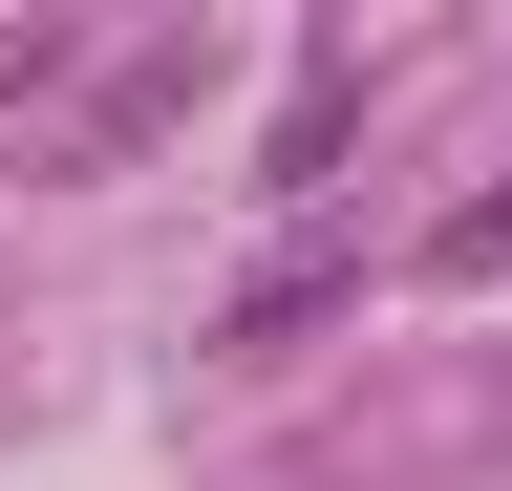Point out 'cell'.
I'll list each match as a JSON object with an SVG mask.
<instances>
[{"mask_svg":"<svg viewBox=\"0 0 512 491\" xmlns=\"http://www.w3.org/2000/svg\"><path fill=\"white\" fill-rule=\"evenodd\" d=\"M171 107H192V43H128V65H107V86H86V107L43 129V171H128V150L171 129Z\"/></svg>","mask_w":512,"mask_h":491,"instance_id":"cell-2","label":"cell"},{"mask_svg":"<svg viewBox=\"0 0 512 491\" xmlns=\"http://www.w3.org/2000/svg\"><path fill=\"white\" fill-rule=\"evenodd\" d=\"M427 278H512V193H470V214H448V235H427Z\"/></svg>","mask_w":512,"mask_h":491,"instance_id":"cell-4","label":"cell"},{"mask_svg":"<svg viewBox=\"0 0 512 491\" xmlns=\"http://www.w3.org/2000/svg\"><path fill=\"white\" fill-rule=\"evenodd\" d=\"M342 299H363V257H256V278L214 299V342H235V363H299L320 321H342Z\"/></svg>","mask_w":512,"mask_h":491,"instance_id":"cell-3","label":"cell"},{"mask_svg":"<svg viewBox=\"0 0 512 491\" xmlns=\"http://www.w3.org/2000/svg\"><path fill=\"white\" fill-rule=\"evenodd\" d=\"M342 150H363V65H342V43H299V86H278V129H256V193L299 214V193H320Z\"/></svg>","mask_w":512,"mask_h":491,"instance_id":"cell-1","label":"cell"}]
</instances>
